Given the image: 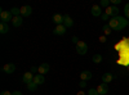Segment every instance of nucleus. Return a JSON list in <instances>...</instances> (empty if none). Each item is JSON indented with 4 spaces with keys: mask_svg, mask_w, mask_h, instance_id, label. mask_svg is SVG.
Masks as SVG:
<instances>
[{
    "mask_svg": "<svg viewBox=\"0 0 129 95\" xmlns=\"http://www.w3.org/2000/svg\"><path fill=\"white\" fill-rule=\"evenodd\" d=\"M109 26L111 27V30H115V31H120L123 28H125L126 26H129V21L125 18V17H112L110 21H109Z\"/></svg>",
    "mask_w": 129,
    "mask_h": 95,
    "instance_id": "nucleus-1",
    "label": "nucleus"
},
{
    "mask_svg": "<svg viewBox=\"0 0 129 95\" xmlns=\"http://www.w3.org/2000/svg\"><path fill=\"white\" fill-rule=\"evenodd\" d=\"M76 51L80 55H85L88 53V44L85 41H79L76 44Z\"/></svg>",
    "mask_w": 129,
    "mask_h": 95,
    "instance_id": "nucleus-2",
    "label": "nucleus"
},
{
    "mask_svg": "<svg viewBox=\"0 0 129 95\" xmlns=\"http://www.w3.org/2000/svg\"><path fill=\"white\" fill-rule=\"evenodd\" d=\"M0 21L3 23H8L9 21H13V14L10 13V10H2L0 12Z\"/></svg>",
    "mask_w": 129,
    "mask_h": 95,
    "instance_id": "nucleus-3",
    "label": "nucleus"
},
{
    "mask_svg": "<svg viewBox=\"0 0 129 95\" xmlns=\"http://www.w3.org/2000/svg\"><path fill=\"white\" fill-rule=\"evenodd\" d=\"M109 17H117V14H119V8L115 7V5H110L109 8H106V12H105Z\"/></svg>",
    "mask_w": 129,
    "mask_h": 95,
    "instance_id": "nucleus-4",
    "label": "nucleus"
},
{
    "mask_svg": "<svg viewBox=\"0 0 129 95\" xmlns=\"http://www.w3.org/2000/svg\"><path fill=\"white\" fill-rule=\"evenodd\" d=\"M97 91H98L100 95H106L107 92H109V83L102 82L101 85H98V87H97Z\"/></svg>",
    "mask_w": 129,
    "mask_h": 95,
    "instance_id": "nucleus-5",
    "label": "nucleus"
},
{
    "mask_svg": "<svg viewBox=\"0 0 129 95\" xmlns=\"http://www.w3.org/2000/svg\"><path fill=\"white\" fill-rule=\"evenodd\" d=\"M31 13H32V8L30 5L21 7V17H28Z\"/></svg>",
    "mask_w": 129,
    "mask_h": 95,
    "instance_id": "nucleus-6",
    "label": "nucleus"
},
{
    "mask_svg": "<svg viewBox=\"0 0 129 95\" xmlns=\"http://www.w3.org/2000/svg\"><path fill=\"white\" fill-rule=\"evenodd\" d=\"M3 71L5 73H8V75H10V73H13L16 71V64L14 63H7V64L3 67Z\"/></svg>",
    "mask_w": 129,
    "mask_h": 95,
    "instance_id": "nucleus-7",
    "label": "nucleus"
},
{
    "mask_svg": "<svg viewBox=\"0 0 129 95\" xmlns=\"http://www.w3.org/2000/svg\"><path fill=\"white\" fill-rule=\"evenodd\" d=\"M49 64L48 63H41V64L39 66V68H38V71H39V73L40 75H45V73H48L49 72Z\"/></svg>",
    "mask_w": 129,
    "mask_h": 95,
    "instance_id": "nucleus-8",
    "label": "nucleus"
},
{
    "mask_svg": "<svg viewBox=\"0 0 129 95\" xmlns=\"http://www.w3.org/2000/svg\"><path fill=\"white\" fill-rule=\"evenodd\" d=\"M90 13L93 17H98V16H102V10H101V5H93L92 9H90Z\"/></svg>",
    "mask_w": 129,
    "mask_h": 95,
    "instance_id": "nucleus-9",
    "label": "nucleus"
},
{
    "mask_svg": "<svg viewBox=\"0 0 129 95\" xmlns=\"http://www.w3.org/2000/svg\"><path fill=\"white\" fill-rule=\"evenodd\" d=\"M34 75H32V73L31 72H26L25 73V75L22 76V81L26 83V85H27V83H30V82H32V81H34Z\"/></svg>",
    "mask_w": 129,
    "mask_h": 95,
    "instance_id": "nucleus-10",
    "label": "nucleus"
},
{
    "mask_svg": "<svg viewBox=\"0 0 129 95\" xmlns=\"http://www.w3.org/2000/svg\"><path fill=\"white\" fill-rule=\"evenodd\" d=\"M66 27H64L63 25H58V26H56V28H54V31H53V32H54V35H64L66 34Z\"/></svg>",
    "mask_w": 129,
    "mask_h": 95,
    "instance_id": "nucleus-11",
    "label": "nucleus"
},
{
    "mask_svg": "<svg viewBox=\"0 0 129 95\" xmlns=\"http://www.w3.org/2000/svg\"><path fill=\"white\" fill-rule=\"evenodd\" d=\"M92 78V72L90 71H83L80 73V80L81 81H89Z\"/></svg>",
    "mask_w": 129,
    "mask_h": 95,
    "instance_id": "nucleus-12",
    "label": "nucleus"
},
{
    "mask_svg": "<svg viewBox=\"0 0 129 95\" xmlns=\"http://www.w3.org/2000/svg\"><path fill=\"white\" fill-rule=\"evenodd\" d=\"M72 25H74L72 18H71L70 16H63V26L66 27V28H69V27H71Z\"/></svg>",
    "mask_w": 129,
    "mask_h": 95,
    "instance_id": "nucleus-13",
    "label": "nucleus"
},
{
    "mask_svg": "<svg viewBox=\"0 0 129 95\" xmlns=\"http://www.w3.org/2000/svg\"><path fill=\"white\" fill-rule=\"evenodd\" d=\"M34 82L36 83V85H43V83L45 82V77H44V75H35V77H34Z\"/></svg>",
    "mask_w": 129,
    "mask_h": 95,
    "instance_id": "nucleus-14",
    "label": "nucleus"
},
{
    "mask_svg": "<svg viewBox=\"0 0 129 95\" xmlns=\"http://www.w3.org/2000/svg\"><path fill=\"white\" fill-rule=\"evenodd\" d=\"M53 22L54 23H57V26L58 25H63V16L62 14H54L53 16Z\"/></svg>",
    "mask_w": 129,
    "mask_h": 95,
    "instance_id": "nucleus-15",
    "label": "nucleus"
},
{
    "mask_svg": "<svg viewBox=\"0 0 129 95\" xmlns=\"http://www.w3.org/2000/svg\"><path fill=\"white\" fill-rule=\"evenodd\" d=\"M112 80H114V76L111 75V73H103L102 75V82H105V83H109Z\"/></svg>",
    "mask_w": 129,
    "mask_h": 95,
    "instance_id": "nucleus-16",
    "label": "nucleus"
},
{
    "mask_svg": "<svg viewBox=\"0 0 129 95\" xmlns=\"http://www.w3.org/2000/svg\"><path fill=\"white\" fill-rule=\"evenodd\" d=\"M22 22H23V19H22V17H21V16H18V17H13L12 23H13L14 27H19L21 25H22Z\"/></svg>",
    "mask_w": 129,
    "mask_h": 95,
    "instance_id": "nucleus-17",
    "label": "nucleus"
},
{
    "mask_svg": "<svg viewBox=\"0 0 129 95\" xmlns=\"http://www.w3.org/2000/svg\"><path fill=\"white\" fill-rule=\"evenodd\" d=\"M8 31H9V26H8V23H0V34H7L8 32Z\"/></svg>",
    "mask_w": 129,
    "mask_h": 95,
    "instance_id": "nucleus-18",
    "label": "nucleus"
},
{
    "mask_svg": "<svg viewBox=\"0 0 129 95\" xmlns=\"http://www.w3.org/2000/svg\"><path fill=\"white\" fill-rule=\"evenodd\" d=\"M27 89L30 90V91H36V89H38V85L32 81V82H30V83H27Z\"/></svg>",
    "mask_w": 129,
    "mask_h": 95,
    "instance_id": "nucleus-19",
    "label": "nucleus"
},
{
    "mask_svg": "<svg viewBox=\"0 0 129 95\" xmlns=\"http://www.w3.org/2000/svg\"><path fill=\"white\" fill-rule=\"evenodd\" d=\"M10 13H12L14 17L21 16V8H12V9H10Z\"/></svg>",
    "mask_w": 129,
    "mask_h": 95,
    "instance_id": "nucleus-20",
    "label": "nucleus"
},
{
    "mask_svg": "<svg viewBox=\"0 0 129 95\" xmlns=\"http://www.w3.org/2000/svg\"><path fill=\"white\" fill-rule=\"evenodd\" d=\"M102 31L105 32V35L107 36V35H110V34H111V27H110L109 25H105V26L102 27Z\"/></svg>",
    "mask_w": 129,
    "mask_h": 95,
    "instance_id": "nucleus-21",
    "label": "nucleus"
},
{
    "mask_svg": "<svg viewBox=\"0 0 129 95\" xmlns=\"http://www.w3.org/2000/svg\"><path fill=\"white\" fill-rule=\"evenodd\" d=\"M93 62L94 63H101L102 62V55L101 54H94L93 55Z\"/></svg>",
    "mask_w": 129,
    "mask_h": 95,
    "instance_id": "nucleus-22",
    "label": "nucleus"
},
{
    "mask_svg": "<svg viewBox=\"0 0 129 95\" xmlns=\"http://www.w3.org/2000/svg\"><path fill=\"white\" fill-rule=\"evenodd\" d=\"M124 14H125V18L129 19V3L125 4V7H124Z\"/></svg>",
    "mask_w": 129,
    "mask_h": 95,
    "instance_id": "nucleus-23",
    "label": "nucleus"
},
{
    "mask_svg": "<svg viewBox=\"0 0 129 95\" xmlns=\"http://www.w3.org/2000/svg\"><path fill=\"white\" fill-rule=\"evenodd\" d=\"M110 0H102L101 2V7H105V8H109L110 7Z\"/></svg>",
    "mask_w": 129,
    "mask_h": 95,
    "instance_id": "nucleus-24",
    "label": "nucleus"
},
{
    "mask_svg": "<svg viewBox=\"0 0 129 95\" xmlns=\"http://www.w3.org/2000/svg\"><path fill=\"white\" fill-rule=\"evenodd\" d=\"M88 95H100V94H98V91H97V89H90L88 91Z\"/></svg>",
    "mask_w": 129,
    "mask_h": 95,
    "instance_id": "nucleus-25",
    "label": "nucleus"
},
{
    "mask_svg": "<svg viewBox=\"0 0 129 95\" xmlns=\"http://www.w3.org/2000/svg\"><path fill=\"white\" fill-rule=\"evenodd\" d=\"M101 18H102L103 21H110V17H109V16H107L106 13H103V14L101 16Z\"/></svg>",
    "mask_w": 129,
    "mask_h": 95,
    "instance_id": "nucleus-26",
    "label": "nucleus"
},
{
    "mask_svg": "<svg viewBox=\"0 0 129 95\" xmlns=\"http://www.w3.org/2000/svg\"><path fill=\"white\" fill-rule=\"evenodd\" d=\"M79 85H80L81 89H84L85 86H87V81H81V82H79Z\"/></svg>",
    "mask_w": 129,
    "mask_h": 95,
    "instance_id": "nucleus-27",
    "label": "nucleus"
},
{
    "mask_svg": "<svg viewBox=\"0 0 129 95\" xmlns=\"http://www.w3.org/2000/svg\"><path fill=\"white\" fill-rule=\"evenodd\" d=\"M100 41H101V43H106V35L100 36Z\"/></svg>",
    "mask_w": 129,
    "mask_h": 95,
    "instance_id": "nucleus-28",
    "label": "nucleus"
},
{
    "mask_svg": "<svg viewBox=\"0 0 129 95\" xmlns=\"http://www.w3.org/2000/svg\"><path fill=\"white\" fill-rule=\"evenodd\" d=\"M120 2H121V0H111V4H114V5L116 7V5H117V4H119Z\"/></svg>",
    "mask_w": 129,
    "mask_h": 95,
    "instance_id": "nucleus-29",
    "label": "nucleus"
},
{
    "mask_svg": "<svg viewBox=\"0 0 129 95\" xmlns=\"http://www.w3.org/2000/svg\"><path fill=\"white\" fill-rule=\"evenodd\" d=\"M79 41H80V40H79V39H78L76 36H74V37H72V43H75V44H78Z\"/></svg>",
    "mask_w": 129,
    "mask_h": 95,
    "instance_id": "nucleus-30",
    "label": "nucleus"
},
{
    "mask_svg": "<svg viewBox=\"0 0 129 95\" xmlns=\"http://www.w3.org/2000/svg\"><path fill=\"white\" fill-rule=\"evenodd\" d=\"M0 95H12V92H9V91H2V92H0Z\"/></svg>",
    "mask_w": 129,
    "mask_h": 95,
    "instance_id": "nucleus-31",
    "label": "nucleus"
},
{
    "mask_svg": "<svg viewBox=\"0 0 129 95\" xmlns=\"http://www.w3.org/2000/svg\"><path fill=\"white\" fill-rule=\"evenodd\" d=\"M12 95H22V92H21V91H13Z\"/></svg>",
    "mask_w": 129,
    "mask_h": 95,
    "instance_id": "nucleus-32",
    "label": "nucleus"
},
{
    "mask_svg": "<svg viewBox=\"0 0 129 95\" xmlns=\"http://www.w3.org/2000/svg\"><path fill=\"white\" fill-rule=\"evenodd\" d=\"M36 71H38L36 67H32V68H31V73H32V72H36Z\"/></svg>",
    "mask_w": 129,
    "mask_h": 95,
    "instance_id": "nucleus-33",
    "label": "nucleus"
},
{
    "mask_svg": "<svg viewBox=\"0 0 129 95\" xmlns=\"http://www.w3.org/2000/svg\"><path fill=\"white\" fill-rule=\"evenodd\" d=\"M76 95H85V92H84V91H81V90H80V91H79V92H78V94H76Z\"/></svg>",
    "mask_w": 129,
    "mask_h": 95,
    "instance_id": "nucleus-34",
    "label": "nucleus"
}]
</instances>
